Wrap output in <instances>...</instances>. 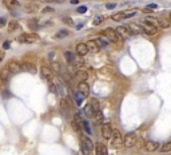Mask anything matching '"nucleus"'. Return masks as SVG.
<instances>
[{
	"label": "nucleus",
	"mask_w": 171,
	"mask_h": 155,
	"mask_svg": "<svg viewBox=\"0 0 171 155\" xmlns=\"http://www.w3.org/2000/svg\"><path fill=\"white\" fill-rule=\"evenodd\" d=\"M103 36H104L108 41H112V43H119V41H121L119 34H118L116 29H114V28H106V29H103Z\"/></svg>",
	"instance_id": "1"
},
{
	"label": "nucleus",
	"mask_w": 171,
	"mask_h": 155,
	"mask_svg": "<svg viewBox=\"0 0 171 155\" xmlns=\"http://www.w3.org/2000/svg\"><path fill=\"white\" fill-rule=\"evenodd\" d=\"M38 40L39 35H36V34H22L18 38V41L23 43V44H32V43H36Z\"/></svg>",
	"instance_id": "2"
},
{
	"label": "nucleus",
	"mask_w": 171,
	"mask_h": 155,
	"mask_svg": "<svg viewBox=\"0 0 171 155\" xmlns=\"http://www.w3.org/2000/svg\"><path fill=\"white\" fill-rule=\"evenodd\" d=\"M111 146L114 149H119L123 146V136L122 133L119 130H114L112 131V136H111Z\"/></svg>",
	"instance_id": "3"
},
{
	"label": "nucleus",
	"mask_w": 171,
	"mask_h": 155,
	"mask_svg": "<svg viewBox=\"0 0 171 155\" xmlns=\"http://www.w3.org/2000/svg\"><path fill=\"white\" fill-rule=\"evenodd\" d=\"M94 149V144H92V140L87 136L83 138V142L80 143V151H82L83 155H90L91 150Z\"/></svg>",
	"instance_id": "4"
},
{
	"label": "nucleus",
	"mask_w": 171,
	"mask_h": 155,
	"mask_svg": "<svg viewBox=\"0 0 171 155\" xmlns=\"http://www.w3.org/2000/svg\"><path fill=\"white\" fill-rule=\"evenodd\" d=\"M136 143V134L135 133H127L123 138V146L127 149L134 147V144Z\"/></svg>",
	"instance_id": "5"
},
{
	"label": "nucleus",
	"mask_w": 171,
	"mask_h": 155,
	"mask_svg": "<svg viewBox=\"0 0 171 155\" xmlns=\"http://www.w3.org/2000/svg\"><path fill=\"white\" fill-rule=\"evenodd\" d=\"M140 28H142V32H144L146 35H150V36H154L156 35V32H158V27H155V25H151L149 24V23H143V24H139Z\"/></svg>",
	"instance_id": "6"
},
{
	"label": "nucleus",
	"mask_w": 171,
	"mask_h": 155,
	"mask_svg": "<svg viewBox=\"0 0 171 155\" xmlns=\"http://www.w3.org/2000/svg\"><path fill=\"white\" fill-rule=\"evenodd\" d=\"M112 126L111 123H103L102 124V136L104 138V139H111V136H112Z\"/></svg>",
	"instance_id": "7"
},
{
	"label": "nucleus",
	"mask_w": 171,
	"mask_h": 155,
	"mask_svg": "<svg viewBox=\"0 0 171 155\" xmlns=\"http://www.w3.org/2000/svg\"><path fill=\"white\" fill-rule=\"evenodd\" d=\"M6 67L11 71V74H18L22 71V63H19L18 60H11V62H8V64H7Z\"/></svg>",
	"instance_id": "8"
},
{
	"label": "nucleus",
	"mask_w": 171,
	"mask_h": 155,
	"mask_svg": "<svg viewBox=\"0 0 171 155\" xmlns=\"http://www.w3.org/2000/svg\"><path fill=\"white\" fill-rule=\"evenodd\" d=\"M40 74H41V78H43V79L48 80V82H51V80H52V70H51L50 67L41 66L40 67Z\"/></svg>",
	"instance_id": "9"
},
{
	"label": "nucleus",
	"mask_w": 171,
	"mask_h": 155,
	"mask_svg": "<svg viewBox=\"0 0 171 155\" xmlns=\"http://www.w3.org/2000/svg\"><path fill=\"white\" fill-rule=\"evenodd\" d=\"M88 54V47H87V43H78L76 44V55L78 56H86Z\"/></svg>",
	"instance_id": "10"
},
{
	"label": "nucleus",
	"mask_w": 171,
	"mask_h": 155,
	"mask_svg": "<svg viewBox=\"0 0 171 155\" xmlns=\"http://www.w3.org/2000/svg\"><path fill=\"white\" fill-rule=\"evenodd\" d=\"M78 92H80L84 98H87L90 95V86L86 82H79V84H78Z\"/></svg>",
	"instance_id": "11"
},
{
	"label": "nucleus",
	"mask_w": 171,
	"mask_h": 155,
	"mask_svg": "<svg viewBox=\"0 0 171 155\" xmlns=\"http://www.w3.org/2000/svg\"><path fill=\"white\" fill-rule=\"evenodd\" d=\"M144 22L149 23V24H151V25H155V27H168L167 24H163L159 19L152 18V16H147V18H144Z\"/></svg>",
	"instance_id": "12"
},
{
	"label": "nucleus",
	"mask_w": 171,
	"mask_h": 155,
	"mask_svg": "<svg viewBox=\"0 0 171 155\" xmlns=\"http://www.w3.org/2000/svg\"><path fill=\"white\" fill-rule=\"evenodd\" d=\"M116 32L121 36H124V38H130V36H132V32H131L130 28H128V27H126V25H121V27H118Z\"/></svg>",
	"instance_id": "13"
},
{
	"label": "nucleus",
	"mask_w": 171,
	"mask_h": 155,
	"mask_svg": "<svg viewBox=\"0 0 171 155\" xmlns=\"http://www.w3.org/2000/svg\"><path fill=\"white\" fill-rule=\"evenodd\" d=\"M75 78H76V80H79V82H86V80L88 79V72L80 68V70H78L75 72Z\"/></svg>",
	"instance_id": "14"
},
{
	"label": "nucleus",
	"mask_w": 171,
	"mask_h": 155,
	"mask_svg": "<svg viewBox=\"0 0 171 155\" xmlns=\"http://www.w3.org/2000/svg\"><path fill=\"white\" fill-rule=\"evenodd\" d=\"M22 71H25V72H29V74H36L38 68L32 63H28V62H25V63L22 64Z\"/></svg>",
	"instance_id": "15"
},
{
	"label": "nucleus",
	"mask_w": 171,
	"mask_h": 155,
	"mask_svg": "<svg viewBox=\"0 0 171 155\" xmlns=\"http://www.w3.org/2000/svg\"><path fill=\"white\" fill-rule=\"evenodd\" d=\"M144 149L149 152H154L159 149V143L154 142V140H149V142H146V144H144Z\"/></svg>",
	"instance_id": "16"
},
{
	"label": "nucleus",
	"mask_w": 171,
	"mask_h": 155,
	"mask_svg": "<svg viewBox=\"0 0 171 155\" xmlns=\"http://www.w3.org/2000/svg\"><path fill=\"white\" fill-rule=\"evenodd\" d=\"M11 71L7 68V67H3L1 70H0V79L3 80V82H8L10 80V78H11Z\"/></svg>",
	"instance_id": "17"
},
{
	"label": "nucleus",
	"mask_w": 171,
	"mask_h": 155,
	"mask_svg": "<svg viewBox=\"0 0 171 155\" xmlns=\"http://www.w3.org/2000/svg\"><path fill=\"white\" fill-rule=\"evenodd\" d=\"M64 58H66V60H67V63H68V66H70V67H74V62H75L76 55L74 54V52H71V51H66V52H64Z\"/></svg>",
	"instance_id": "18"
},
{
	"label": "nucleus",
	"mask_w": 171,
	"mask_h": 155,
	"mask_svg": "<svg viewBox=\"0 0 171 155\" xmlns=\"http://www.w3.org/2000/svg\"><path fill=\"white\" fill-rule=\"evenodd\" d=\"M3 4L8 8V10H15L20 6V3L18 0H3Z\"/></svg>",
	"instance_id": "19"
},
{
	"label": "nucleus",
	"mask_w": 171,
	"mask_h": 155,
	"mask_svg": "<svg viewBox=\"0 0 171 155\" xmlns=\"http://www.w3.org/2000/svg\"><path fill=\"white\" fill-rule=\"evenodd\" d=\"M87 47H88V52H92V54H96V52H99V50H100V47L96 44L95 39H94V40H90L88 43H87Z\"/></svg>",
	"instance_id": "20"
},
{
	"label": "nucleus",
	"mask_w": 171,
	"mask_h": 155,
	"mask_svg": "<svg viewBox=\"0 0 171 155\" xmlns=\"http://www.w3.org/2000/svg\"><path fill=\"white\" fill-rule=\"evenodd\" d=\"M95 154H96V155H108V154H107V149H106V146H104V144H102V143H96Z\"/></svg>",
	"instance_id": "21"
},
{
	"label": "nucleus",
	"mask_w": 171,
	"mask_h": 155,
	"mask_svg": "<svg viewBox=\"0 0 171 155\" xmlns=\"http://www.w3.org/2000/svg\"><path fill=\"white\" fill-rule=\"evenodd\" d=\"M88 105L91 106V108L94 110V114H95V112H98V111H100V105H99L98 99L91 98V99H90V102H88Z\"/></svg>",
	"instance_id": "22"
},
{
	"label": "nucleus",
	"mask_w": 171,
	"mask_h": 155,
	"mask_svg": "<svg viewBox=\"0 0 171 155\" xmlns=\"http://www.w3.org/2000/svg\"><path fill=\"white\" fill-rule=\"evenodd\" d=\"M95 41H96V44H98L100 48H107L108 47V40L104 38V36H100V38L95 39Z\"/></svg>",
	"instance_id": "23"
},
{
	"label": "nucleus",
	"mask_w": 171,
	"mask_h": 155,
	"mask_svg": "<svg viewBox=\"0 0 171 155\" xmlns=\"http://www.w3.org/2000/svg\"><path fill=\"white\" fill-rule=\"evenodd\" d=\"M92 119L95 120L96 124H100V123H103V119H104V116H103V114H102V111H98V112H95V114H94Z\"/></svg>",
	"instance_id": "24"
},
{
	"label": "nucleus",
	"mask_w": 171,
	"mask_h": 155,
	"mask_svg": "<svg viewBox=\"0 0 171 155\" xmlns=\"http://www.w3.org/2000/svg\"><path fill=\"white\" fill-rule=\"evenodd\" d=\"M19 23L16 22V20H12V22H10L8 23V31L10 32H15L16 29H19Z\"/></svg>",
	"instance_id": "25"
},
{
	"label": "nucleus",
	"mask_w": 171,
	"mask_h": 155,
	"mask_svg": "<svg viewBox=\"0 0 171 155\" xmlns=\"http://www.w3.org/2000/svg\"><path fill=\"white\" fill-rule=\"evenodd\" d=\"M80 127H83V130H84L86 133L88 134V135L92 133V131H91V127H90V123L87 122V120L83 119V120H82V123H80Z\"/></svg>",
	"instance_id": "26"
},
{
	"label": "nucleus",
	"mask_w": 171,
	"mask_h": 155,
	"mask_svg": "<svg viewBox=\"0 0 171 155\" xmlns=\"http://www.w3.org/2000/svg\"><path fill=\"white\" fill-rule=\"evenodd\" d=\"M84 110V114H86V116L87 118H92L94 116V110L91 108V106L90 105H86V107L83 108Z\"/></svg>",
	"instance_id": "27"
},
{
	"label": "nucleus",
	"mask_w": 171,
	"mask_h": 155,
	"mask_svg": "<svg viewBox=\"0 0 171 155\" xmlns=\"http://www.w3.org/2000/svg\"><path fill=\"white\" fill-rule=\"evenodd\" d=\"M70 35V34H68V31H67V29H59V31L56 32V38L57 39H63V38H67V36Z\"/></svg>",
	"instance_id": "28"
},
{
	"label": "nucleus",
	"mask_w": 171,
	"mask_h": 155,
	"mask_svg": "<svg viewBox=\"0 0 171 155\" xmlns=\"http://www.w3.org/2000/svg\"><path fill=\"white\" fill-rule=\"evenodd\" d=\"M123 13H124V12L114 13V15L111 16V19L114 20V22H122V20H123Z\"/></svg>",
	"instance_id": "29"
},
{
	"label": "nucleus",
	"mask_w": 171,
	"mask_h": 155,
	"mask_svg": "<svg viewBox=\"0 0 171 155\" xmlns=\"http://www.w3.org/2000/svg\"><path fill=\"white\" fill-rule=\"evenodd\" d=\"M83 100H84V96H83L80 92H76V94H75V102H76V105L80 106L83 103Z\"/></svg>",
	"instance_id": "30"
},
{
	"label": "nucleus",
	"mask_w": 171,
	"mask_h": 155,
	"mask_svg": "<svg viewBox=\"0 0 171 155\" xmlns=\"http://www.w3.org/2000/svg\"><path fill=\"white\" fill-rule=\"evenodd\" d=\"M171 151V142H167V143H165V144L162 146L160 147V152H170Z\"/></svg>",
	"instance_id": "31"
},
{
	"label": "nucleus",
	"mask_w": 171,
	"mask_h": 155,
	"mask_svg": "<svg viewBox=\"0 0 171 155\" xmlns=\"http://www.w3.org/2000/svg\"><path fill=\"white\" fill-rule=\"evenodd\" d=\"M71 126H72L74 131H76V133H80L82 131V127H80V124L76 122V120H71Z\"/></svg>",
	"instance_id": "32"
},
{
	"label": "nucleus",
	"mask_w": 171,
	"mask_h": 155,
	"mask_svg": "<svg viewBox=\"0 0 171 155\" xmlns=\"http://www.w3.org/2000/svg\"><path fill=\"white\" fill-rule=\"evenodd\" d=\"M51 67H52V71H55L56 74L60 72V64H59V62H52Z\"/></svg>",
	"instance_id": "33"
},
{
	"label": "nucleus",
	"mask_w": 171,
	"mask_h": 155,
	"mask_svg": "<svg viewBox=\"0 0 171 155\" xmlns=\"http://www.w3.org/2000/svg\"><path fill=\"white\" fill-rule=\"evenodd\" d=\"M136 13H138V11H128V12H124L123 13V20L124 19H130V18L135 16Z\"/></svg>",
	"instance_id": "34"
},
{
	"label": "nucleus",
	"mask_w": 171,
	"mask_h": 155,
	"mask_svg": "<svg viewBox=\"0 0 171 155\" xmlns=\"http://www.w3.org/2000/svg\"><path fill=\"white\" fill-rule=\"evenodd\" d=\"M103 20H104V16L99 15V16H96L95 19H94V23H92V24H94V25H99L102 22H103Z\"/></svg>",
	"instance_id": "35"
},
{
	"label": "nucleus",
	"mask_w": 171,
	"mask_h": 155,
	"mask_svg": "<svg viewBox=\"0 0 171 155\" xmlns=\"http://www.w3.org/2000/svg\"><path fill=\"white\" fill-rule=\"evenodd\" d=\"M63 22L66 23V24H68V25H72V24H74L72 19H71V18H68V16H66V18H63Z\"/></svg>",
	"instance_id": "36"
},
{
	"label": "nucleus",
	"mask_w": 171,
	"mask_h": 155,
	"mask_svg": "<svg viewBox=\"0 0 171 155\" xmlns=\"http://www.w3.org/2000/svg\"><path fill=\"white\" fill-rule=\"evenodd\" d=\"M52 13V12H55V10L52 8V7H46V8H43V13Z\"/></svg>",
	"instance_id": "37"
},
{
	"label": "nucleus",
	"mask_w": 171,
	"mask_h": 155,
	"mask_svg": "<svg viewBox=\"0 0 171 155\" xmlns=\"http://www.w3.org/2000/svg\"><path fill=\"white\" fill-rule=\"evenodd\" d=\"M50 91H51V92H54V94H55V92H57V90H56V86H55L54 83H52V80H51V82H50Z\"/></svg>",
	"instance_id": "38"
},
{
	"label": "nucleus",
	"mask_w": 171,
	"mask_h": 155,
	"mask_svg": "<svg viewBox=\"0 0 171 155\" xmlns=\"http://www.w3.org/2000/svg\"><path fill=\"white\" fill-rule=\"evenodd\" d=\"M78 12H79V13H84V12H87V7H86V6H80L79 8H78Z\"/></svg>",
	"instance_id": "39"
},
{
	"label": "nucleus",
	"mask_w": 171,
	"mask_h": 155,
	"mask_svg": "<svg viewBox=\"0 0 171 155\" xmlns=\"http://www.w3.org/2000/svg\"><path fill=\"white\" fill-rule=\"evenodd\" d=\"M116 7V3H108V4H106V8L107 10H112V8H115Z\"/></svg>",
	"instance_id": "40"
},
{
	"label": "nucleus",
	"mask_w": 171,
	"mask_h": 155,
	"mask_svg": "<svg viewBox=\"0 0 171 155\" xmlns=\"http://www.w3.org/2000/svg\"><path fill=\"white\" fill-rule=\"evenodd\" d=\"M6 24H7L6 18H0V28H3V27H4Z\"/></svg>",
	"instance_id": "41"
},
{
	"label": "nucleus",
	"mask_w": 171,
	"mask_h": 155,
	"mask_svg": "<svg viewBox=\"0 0 171 155\" xmlns=\"http://www.w3.org/2000/svg\"><path fill=\"white\" fill-rule=\"evenodd\" d=\"M10 47H11V43L8 40L3 43V48H4V50H10Z\"/></svg>",
	"instance_id": "42"
},
{
	"label": "nucleus",
	"mask_w": 171,
	"mask_h": 155,
	"mask_svg": "<svg viewBox=\"0 0 171 155\" xmlns=\"http://www.w3.org/2000/svg\"><path fill=\"white\" fill-rule=\"evenodd\" d=\"M156 4H149V6H147V8H150V10H151V8H156Z\"/></svg>",
	"instance_id": "43"
},
{
	"label": "nucleus",
	"mask_w": 171,
	"mask_h": 155,
	"mask_svg": "<svg viewBox=\"0 0 171 155\" xmlns=\"http://www.w3.org/2000/svg\"><path fill=\"white\" fill-rule=\"evenodd\" d=\"M3 59H4V52L3 51H0V62H1Z\"/></svg>",
	"instance_id": "44"
},
{
	"label": "nucleus",
	"mask_w": 171,
	"mask_h": 155,
	"mask_svg": "<svg viewBox=\"0 0 171 155\" xmlns=\"http://www.w3.org/2000/svg\"><path fill=\"white\" fill-rule=\"evenodd\" d=\"M3 83H4V82L0 79V90H3V88H4V84H3Z\"/></svg>",
	"instance_id": "45"
},
{
	"label": "nucleus",
	"mask_w": 171,
	"mask_h": 155,
	"mask_svg": "<svg viewBox=\"0 0 171 155\" xmlns=\"http://www.w3.org/2000/svg\"><path fill=\"white\" fill-rule=\"evenodd\" d=\"M76 28H78V29H80V28H83V24H78V25H76Z\"/></svg>",
	"instance_id": "46"
},
{
	"label": "nucleus",
	"mask_w": 171,
	"mask_h": 155,
	"mask_svg": "<svg viewBox=\"0 0 171 155\" xmlns=\"http://www.w3.org/2000/svg\"><path fill=\"white\" fill-rule=\"evenodd\" d=\"M44 1H47V3H52V1H56V0H44Z\"/></svg>",
	"instance_id": "47"
},
{
	"label": "nucleus",
	"mask_w": 171,
	"mask_h": 155,
	"mask_svg": "<svg viewBox=\"0 0 171 155\" xmlns=\"http://www.w3.org/2000/svg\"><path fill=\"white\" fill-rule=\"evenodd\" d=\"M162 155H171V154H168V152H165V154H162Z\"/></svg>",
	"instance_id": "48"
},
{
	"label": "nucleus",
	"mask_w": 171,
	"mask_h": 155,
	"mask_svg": "<svg viewBox=\"0 0 171 155\" xmlns=\"http://www.w3.org/2000/svg\"><path fill=\"white\" fill-rule=\"evenodd\" d=\"M170 19H171V13H170Z\"/></svg>",
	"instance_id": "49"
}]
</instances>
